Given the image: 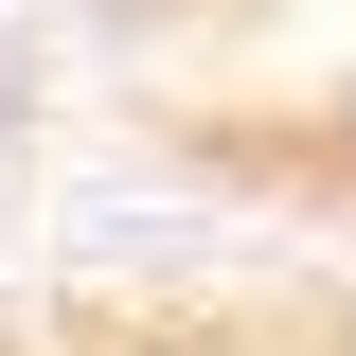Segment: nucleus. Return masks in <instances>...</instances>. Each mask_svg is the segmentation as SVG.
Here are the masks:
<instances>
[{
  "instance_id": "1",
  "label": "nucleus",
  "mask_w": 356,
  "mask_h": 356,
  "mask_svg": "<svg viewBox=\"0 0 356 356\" xmlns=\"http://www.w3.org/2000/svg\"><path fill=\"white\" fill-rule=\"evenodd\" d=\"M18 125H36V72H18V36H0V161H18Z\"/></svg>"
}]
</instances>
